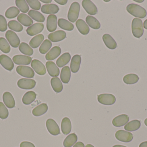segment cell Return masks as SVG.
<instances>
[{
  "mask_svg": "<svg viewBox=\"0 0 147 147\" xmlns=\"http://www.w3.org/2000/svg\"><path fill=\"white\" fill-rule=\"evenodd\" d=\"M85 147H95L94 146H92V145H91V144H87V145H86Z\"/></svg>",
  "mask_w": 147,
  "mask_h": 147,
  "instance_id": "cell-55",
  "label": "cell"
},
{
  "mask_svg": "<svg viewBox=\"0 0 147 147\" xmlns=\"http://www.w3.org/2000/svg\"><path fill=\"white\" fill-rule=\"evenodd\" d=\"M45 39L44 35L39 34L34 37L29 42V45L31 47L36 48L38 47Z\"/></svg>",
  "mask_w": 147,
  "mask_h": 147,
  "instance_id": "cell-34",
  "label": "cell"
},
{
  "mask_svg": "<svg viewBox=\"0 0 147 147\" xmlns=\"http://www.w3.org/2000/svg\"><path fill=\"white\" fill-rule=\"evenodd\" d=\"M28 15L33 20L38 22H43L45 21V17L42 14L36 10L31 9L29 10Z\"/></svg>",
  "mask_w": 147,
  "mask_h": 147,
  "instance_id": "cell-37",
  "label": "cell"
},
{
  "mask_svg": "<svg viewBox=\"0 0 147 147\" xmlns=\"http://www.w3.org/2000/svg\"><path fill=\"white\" fill-rule=\"evenodd\" d=\"M40 1L44 3H48L51 2L52 1L51 0H45V1L44 0H41Z\"/></svg>",
  "mask_w": 147,
  "mask_h": 147,
  "instance_id": "cell-52",
  "label": "cell"
},
{
  "mask_svg": "<svg viewBox=\"0 0 147 147\" xmlns=\"http://www.w3.org/2000/svg\"><path fill=\"white\" fill-rule=\"evenodd\" d=\"M139 80L138 76L135 74H129L124 76L123 81L127 85H132L136 83Z\"/></svg>",
  "mask_w": 147,
  "mask_h": 147,
  "instance_id": "cell-38",
  "label": "cell"
},
{
  "mask_svg": "<svg viewBox=\"0 0 147 147\" xmlns=\"http://www.w3.org/2000/svg\"><path fill=\"white\" fill-rule=\"evenodd\" d=\"M144 123H145V125H146V126H147V118L145 120V122H144Z\"/></svg>",
  "mask_w": 147,
  "mask_h": 147,
  "instance_id": "cell-56",
  "label": "cell"
},
{
  "mask_svg": "<svg viewBox=\"0 0 147 147\" xmlns=\"http://www.w3.org/2000/svg\"><path fill=\"white\" fill-rule=\"evenodd\" d=\"M76 26L80 33L83 35H86L89 33L90 28L84 20L78 19L76 22Z\"/></svg>",
  "mask_w": 147,
  "mask_h": 147,
  "instance_id": "cell-23",
  "label": "cell"
},
{
  "mask_svg": "<svg viewBox=\"0 0 147 147\" xmlns=\"http://www.w3.org/2000/svg\"><path fill=\"white\" fill-rule=\"evenodd\" d=\"M9 115V112L3 103L0 102V118L4 120L7 119Z\"/></svg>",
  "mask_w": 147,
  "mask_h": 147,
  "instance_id": "cell-45",
  "label": "cell"
},
{
  "mask_svg": "<svg viewBox=\"0 0 147 147\" xmlns=\"http://www.w3.org/2000/svg\"><path fill=\"white\" fill-rule=\"evenodd\" d=\"M57 18L55 15L51 14L48 16L47 20V28L49 32L55 31L57 28Z\"/></svg>",
  "mask_w": 147,
  "mask_h": 147,
  "instance_id": "cell-15",
  "label": "cell"
},
{
  "mask_svg": "<svg viewBox=\"0 0 147 147\" xmlns=\"http://www.w3.org/2000/svg\"><path fill=\"white\" fill-rule=\"evenodd\" d=\"M44 25L42 23H36L28 27L26 29L27 33L30 36H34L41 33L44 28Z\"/></svg>",
  "mask_w": 147,
  "mask_h": 147,
  "instance_id": "cell-14",
  "label": "cell"
},
{
  "mask_svg": "<svg viewBox=\"0 0 147 147\" xmlns=\"http://www.w3.org/2000/svg\"><path fill=\"white\" fill-rule=\"evenodd\" d=\"M26 2L28 3L30 7L32 9L35 10H39L41 7V3L38 0H32V1H28L27 0Z\"/></svg>",
  "mask_w": 147,
  "mask_h": 147,
  "instance_id": "cell-46",
  "label": "cell"
},
{
  "mask_svg": "<svg viewBox=\"0 0 147 147\" xmlns=\"http://www.w3.org/2000/svg\"><path fill=\"white\" fill-rule=\"evenodd\" d=\"M81 58L80 55L76 54L74 55L71 62L70 68L71 72L76 73L78 71L81 64Z\"/></svg>",
  "mask_w": 147,
  "mask_h": 147,
  "instance_id": "cell-20",
  "label": "cell"
},
{
  "mask_svg": "<svg viewBox=\"0 0 147 147\" xmlns=\"http://www.w3.org/2000/svg\"><path fill=\"white\" fill-rule=\"evenodd\" d=\"M52 47L51 41L46 39L44 41L39 48V51L42 54H45L49 51Z\"/></svg>",
  "mask_w": 147,
  "mask_h": 147,
  "instance_id": "cell-44",
  "label": "cell"
},
{
  "mask_svg": "<svg viewBox=\"0 0 147 147\" xmlns=\"http://www.w3.org/2000/svg\"><path fill=\"white\" fill-rule=\"evenodd\" d=\"M86 21L89 26L94 29H99L101 26L100 22L95 17L91 16H87Z\"/></svg>",
  "mask_w": 147,
  "mask_h": 147,
  "instance_id": "cell-35",
  "label": "cell"
},
{
  "mask_svg": "<svg viewBox=\"0 0 147 147\" xmlns=\"http://www.w3.org/2000/svg\"><path fill=\"white\" fill-rule=\"evenodd\" d=\"M98 101L101 104L105 105H111L116 102V98L111 94H102L98 95Z\"/></svg>",
  "mask_w": 147,
  "mask_h": 147,
  "instance_id": "cell-4",
  "label": "cell"
},
{
  "mask_svg": "<svg viewBox=\"0 0 147 147\" xmlns=\"http://www.w3.org/2000/svg\"><path fill=\"white\" fill-rule=\"evenodd\" d=\"M9 29L16 32H20L23 30L22 25L16 20H11L8 23Z\"/></svg>",
  "mask_w": 147,
  "mask_h": 147,
  "instance_id": "cell-41",
  "label": "cell"
},
{
  "mask_svg": "<svg viewBox=\"0 0 147 147\" xmlns=\"http://www.w3.org/2000/svg\"><path fill=\"white\" fill-rule=\"evenodd\" d=\"M129 120V117L127 115H120L113 119L112 121V124L113 126L117 127H122L127 124Z\"/></svg>",
  "mask_w": 147,
  "mask_h": 147,
  "instance_id": "cell-16",
  "label": "cell"
},
{
  "mask_svg": "<svg viewBox=\"0 0 147 147\" xmlns=\"http://www.w3.org/2000/svg\"><path fill=\"white\" fill-rule=\"evenodd\" d=\"M5 37L12 47L16 48L19 47L20 40L15 33L12 30H8L5 34Z\"/></svg>",
  "mask_w": 147,
  "mask_h": 147,
  "instance_id": "cell-5",
  "label": "cell"
},
{
  "mask_svg": "<svg viewBox=\"0 0 147 147\" xmlns=\"http://www.w3.org/2000/svg\"><path fill=\"white\" fill-rule=\"evenodd\" d=\"M139 147H147V141L141 143Z\"/></svg>",
  "mask_w": 147,
  "mask_h": 147,
  "instance_id": "cell-51",
  "label": "cell"
},
{
  "mask_svg": "<svg viewBox=\"0 0 147 147\" xmlns=\"http://www.w3.org/2000/svg\"><path fill=\"white\" fill-rule=\"evenodd\" d=\"M46 127L48 132L52 135L56 136L60 133L59 127L53 119H49L47 121Z\"/></svg>",
  "mask_w": 147,
  "mask_h": 147,
  "instance_id": "cell-9",
  "label": "cell"
},
{
  "mask_svg": "<svg viewBox=\"0 0 147 147\" xmlns=\"http://www.w3.org/2000/svg\"><path fill=\"white\" fill-rule=\"evenodd\" d=\"M20 10L16 7H10L6 10L5 15L7 18L13 19L16 17L20 14Z\"/></svg>",
  "mask_w": 147,
  "mask_h": 147,
  "instance_id": "cell-40",
  "label": "cell"
},
{
  "mask_svg": "<svg viewBox=\"0 0 147 147\" xmlns=\"http://www.w3.org/2000/svg\"><path fill=\"white\" fill-rule=\"evenodd\" d=\"M61 49L59 46L53 47L45 56V58L47 60H53L57 58L61 54Z\"/></svg>",
  "mask_w": 147,
  "mask_h": 147,
  "instance_id": "cell-24",
  "label": "cell"
},
{
  "mask_svg": "<svg viewBox=\"0 0 147 147\" xmlns=\"http://www.w3.org/2000/svg\"><path fill=\"white\" fill-rule=\"evenodd\" d=\"M55 1L60 5H65L67 3V0H55Z\"/></svg>",
  "mask_w": 147,
  "mask_h": 147,
  "instance_id": "cell-49",
  "label": "cell"
},
{
  "mask_svg": "<svg viewBox=\"0 0 147 147\" xmlns=\"http://www.w3.org/2000/svg\"><path fill=\"white\" fill-rule=\"evenodd\" d=\"M17 85L20 89H31L35 87L36 82L35 80L32 79H21L18 80Z\"/></svg>",
  "mask_w": 147,
  "mask_h": 147,
  "instance_id": "cell-8",
  "label": "cell"
},
{
  "mask_svg": "<svg viewBox=\"0 0 147 147\" xmlns=\"http://www.w3.org/2000/svg\"><path fill=\"white\" fill-rule=\"evenodd\" d=\"M112 147H127L125 146H122V145H115V146H113Z\"/></svg>",
  "mask_w": 147,
  "mask_h": 147,
  "instance_id": "cell-54",
  "label": "cell"
},
{
  "mask_svg": "<svg viewBox=\"0 0 147 147\" xmlns=\"http://www.w3.org/2000/svg\"><path fill=\"white\" fill-rule=\"evenodd\" d=\"M115 137L117 140L119 141L127 143L133 140L134 136L130 132L123 130H120L116 133Z\"/></svg>",
  "mask_w": 147,
  "mask_h": 147,
  "instance_id": "cell-6",
  "label": "cell"
},
{
  "mask_svg": "<svg viewBox=\"0 0 147 147\" xmlns=\"http://www.w3.org/2000/svg\"><path fill=\"white\" fill-rule=\"evenodd\" d=\"M127 10L129 14L135 17L145 18L147 16V11L144 8L135 3H130L127 7Z\"/></svg>",
  "mask_w": 147,
  "mask_h": 147,
  "instance_id": "cell-1",
  "label": "cell"
},
{
  "mask_svg": "<svg viewBox=\"0 0 147 147\" xmlns=\"http://www.w3.org/2000/svg\"><path fill=\"white\" fill-rule=\"evenodd\" d=\"M143 27L145 29L147 30V19L144 21V23H143Z\"/></svg>",
  "mask_w": 147,
  "mask_h": 147,
  "instance_id": "cell-53",
  "label": "cell"
},
{
  "mask_svg": "<svg viewBox=\"0 0 147 147\" xmlns=\"http://www.w3.org/2000/svg\"><path fill=\"white\" fill-rule=\"evenodd\" d=\"M0 64L6 70L11 71L14 67V64L11 59L5 54L0 55Z\"/></svg>",
  "mask_w": 147,
  "mask_h": 147,
  "instance_id": "cell-12",
  "label": "cell"
},
{
  "mask_svg": "<svg viewBox=\"0 0 147 147\" xmlns=\"http://www.w3.org/2000/svg\"><path fill=\"white\" fill-rule=\"evenodd\" d=\"M82 5L87 14L91 15H94L98 13V9L96 5L90 0L82 1Z\"/></svg>",
  "mask_w": 147,
  "mask_h": 147,
  "instance_id": "cell-11",
  "label": "cell"
},
{
  "mask_svg": "<svg viewBox=\"0 0 147 147\" xmlns=\"http://www.w3.org/2000/svg\"><path fill=\"white\" fill-rule=\"evenodd\" d=\"M18 8L22 13H26L29 10V7L25 0H16L15 1Z\"/></svg>",
  "mask_w": 147,
  "mask_h": 147,
  "instance_id": "cell-43",
  "label": "cell"
},
{
  "mask_svg": "<svg viewBox=\"0 0 147 147\" xmlns=\"http://www.w3.org/2000/svg\"><path fill=\"white\" fill-rule=\"evenodd\" d=\"M78 137L75 133L69 135L65 139L63 142V146L65 147H71L77 142Z\"/></svg>",
  "mask_w": 147,
  "mask_h": 147,
  "instance_id": "cell-36",
  "label": "cell"
},
{
  "mask_svg": "<svg viewBox=\"0 0 147 147\" xmlns=\"http://www.w3.org/2000/svg\"><path fill=\"white\" fill-rule=\"evenodd\" d=\"M0 50L4 53H9L10 51V47L8 42L4 38H0Z\"/></svg>",
  "mask_w": 147,
  "mask_h": 147,
  "instance_id": "cell-42",
  "label": "cell"
},
{
  "mask_svg": "<svg viewBox=\"0 0 147 147\" xmlns=\"http://www.w3.org/2000/svg\"><path fill=\"white\" fill-rule=\"evenodd\" d=\"M46 66L49 75L52 77H58L59 75V70L57 65L53 61H47Z\"/></svg>",
  "mask_w": 147,
  "mask_h": 147,
  "instance_id": "cell-18",
  "label": "cell"
},
{
  "mask_svg": "<svg viewBox=\"0 0 147 147\" xmlns=\"http://www.w3.org/2000/svg\"><path fill=\"white\" fill-rule=\"evenodd\" d=\"M140 127V122L138 120H135L131 121L127 123L124 127V129L127 131L133 132L139 129Z\"/></svg>",
  "mask_w": 147,
  "mask_h": 147,
  "instance_id": "cell-32",
  "label": "cell"
},
{
  "mask_svg": "<svg viewBox=\"0 0 147 147\" xmlns=\"http://www.w3.org/2000/svg\"><path fill=\"white\" fill-rule=\"evenodd\" d=\"M62 133L65 135L69 134L71 130V124L70 120L68 117H65L61 123Z\"/></svg>",
  "mask_w": 147,
  "mask_h": 147,
  "instance_id": "cell-25",
  "label": "cell"
},
{
  "mask_svg": "<svg viewBox=\"0 0 147 147\" xmlns=\"http://www.w3.org/2000/svg\"><path fill=\"white\" fill-rule=\"evenodd\" d=\"M41 11L44 14H57L59 11V8L57 5L55 4H45L41 7Z\"/></svg>",
  "mask_w": 147,
  "mask_h": 147,
  "instance_id": "cell-22",
  "label": "cell"
},
{
  "mask_svg": "<svg viewBox=\"0 0 147 147\" xmlns=\"http://www.w3.org/2000/svg\"><path fill=\"white\" fill-rule=\"evenodd\" d=\"M20 51L25 55L31 56L33 54V50L27 43L22 42L19 46Z\"/></svg>",
  "mask_w": 147,
  "mask_h": 147,
  "instance_id": "cell-39",
  "label": "cell"
},
{
  "mask_svg": "<svg viewBox=\"0 0 147 147\" xmlns=\"http://www.w3.org/2000/svg\"><path fill=\"white\" fill-rule=\"evenodd\" d=\"M7 28V22L3 16L0 15V31L5 32Z\"/></svg>",
  "mask_w": 147,
  "mask_h": 147,
  "instance_id": "cell-47",
  "label": "cell"
},
{
  "mask_svg": "<svg viewBox=\"0 0 147 147\" xmlns=\"http://www.w3.org/2000/svg\"><path fill=\"white\" fill-rule=\"evenodd\" d=\"M70 69L69 66H64L62 68L60 74V78L62 82L65 84H68L71 78Z\"/></svg>",
  "mask_w": 147,
  "mask_h": 147,
  "instance_id": "cell-26",
  "label": "cell"
},
{
  "mask_svg": "<svg viewBox=\"0 0 147 147\" xmlns=\"http://www.w3.org/2000/svg\"><path fill=\"white\" fill-rule=\"evenodd\" d=\"M73 147H85L84 144L83 142H77Z\"/></svg>",
  "mask_w": 147,
  "mask_h": 147,
  "instance_id": "cell-50",
  "label": "cell"
},
{
  "mask_svg": "<svg viewBox=\"0 0 147 147\" xmlns=\"http://www.w3.org/2000/svg\"><path fill=\"white\" fill-rule=\"evenodd\" d=\"M66 37V33L63 30H59L50 33L48 35L49 40L53 42H58L64 39Z\"/></svg>",
  "mask_w": 147,
  "mask_h": 147,
  "instance_id": "cell-13",
  "label": "cell"
},
{
  "mask_svg": "<svg viewBox=\"0 0 147 147\" xmlns=\"http://www.w3.org/2000/svg\"><path fill=\"white\" fill-rule=\"evenodd\" d=\"M70 54L69 53H65L61 55L57 60V64L59 67H62L66 65L70 61Z\"/></svg>",
  "mask_w": 147,
  "mask_h": 147,
  "instance_id": "cell-29",
  "label": "cell"
},
{
  "mask_svg": "<svg viewBox=\"0 0 147 147\" xmlns=\"http://www.w3.org/2000/svg\"><path fill=\"white\" fill-rule=\"evenodd\" d=\"M13 60L16 64L28 65L31 63L32 58L26 55H16L13 57Z\"/></svg>",
  "mask_w": 147,
  "mask_h": 147,
  "instance_id": "cell-17",
  "label": "cell"
},
{
  "mask_svg": "<svg viewBox=\"0 0 147 147\" xmlns=\"http://www.w3.org/2000/svg\"><path fill=\"white\" fill-rule=\"evenodd\" d=\"M20 147H35L33 143L28 142H23L20 145Z\"/></svg>",
  "mask_w": 147,
  "mask_h": 147,
  "instance_id": "cell-48",
  "label": "cell"
},
{
  "mask_svg": "<svg viewBox=\"0 0 147 147\" xmlns=\"http://www.w3.org/2000/svg\"><path fill=\"white\" fill-rule=\"evenodd\" d=\"M132 31L133 35L136 38H140L144 33L143 23L141 19L135 18L132 22Z\"/></svg>",
  "mask_w": 147,
  "mask_h": 147,
  "instance_id": "cell-2",
  "label": "cell"
},
{
  "mask_svg": "<svg viewBox=\"0 0 147 147\" xmlns=\"http://www.w3.org/2000/svg\"><path fill=\"white\" fill-rule=\"evenodd\" d=\"M48 110V106L46 104L43 103L40 104L33 109L32 111L34 116L39 117L45 114Z\"/></svg>",
  "mask_w": 147,
  "mask_h": 147,
  "instance_id": "cell-27",
  "label": "cell"
},
{
  "mask_svg": "<svg viewBox=\"0 0 147 147\" xmlns=\"http://www.w3.org/2000/svg\"><path fill=\"white\" fill-rule=\"evenodd\" d=\"M31 66L34 71L40 76L46 73V69L43 63L38 60L34 59L32 61Z\"/></svg>",
  "mask_w": 147,
  "mask_h": 147,
  "instance_id": "cell-10",
  "label": "cell"
},
{
  "mask_svg": "<svg viewBox=\"0 0 147 147\" xmlns=\"http://www.w3.org/2000/svg\"><path fill=\"white\" fill-rule=\"evenodd\" d=\"M17 20L25 26H30L33 23L32 20L29 16L23 13L18 16Z\"/></svg>",
  "mask_w": 147,
  "mask_h": 147,
  "instance_id": "cell-31",
  "label": "cell"
},
{
  "mask_svg": "<svg viewBox=\"0 0 147 147\" xmlns=\"http://www.w3.org/2000/svg\"><path fill=\"white\" fill-rule=\"evenodd\" d=\"M58 24L59 27L67 31H72L74 28V26L72 23L62 18L59 19Z\"/></svg>",
  "mask_w": 147,
  "mask_h": 147,
  "instance_id": "cell-33",
  "label": "cell"
},
{
  "mask_svg": "<svg viewBox=\"0 0 147 147\" xmlns=\"http://www.w3.org/2000/svg\"><path fill=\"white\" fill-rule=\"evenodd\" d=\"M17 73L24 77L32 78L34 76V72L32 68L25 66H19L16 68Z\"/></svg>",
  "mask_w": 147,
  "mask_h": 147,
  "instance_id": "cell-7",
  "label": "cell"
},
{
  "mask_svg": "<svg viewBox=\"0 0 147 147\" xmlns=\"http://www.w3.org/2000/svg\"><path fill=\"white\" fill-rule=\"evenodd\" d=\"M80 10V5L77 2L72 3L70 7L68 14V20L72 22H74L78 18Z\"/></svg>",
  "mask_w": 147,
  "mask_h": 147,
  "instance_id": "cell-3",
  "label": "cell"
},
{
  "mask_svg": "<svg viewBox=\"0 0 147 147\" xmlns=\"http://www.w3.org/2000/svg\"><path fill=\"white\" fill-rule=\"evenodd\" d=\"M51 83L53 89L56 93H60L63 91V84L60 79L58 77L53 78L51 79Z\"/></svg>",
  "mask_w": 147,
  "mask_h": 147,
  "instance_id": "cell-28",
  "label": "cell"
},
{
  "mask_svg": "<svg viewBox=\"0 0 147 147\" xmlns=\"http://www.w3.org/2000/svg\"><path fill=\"white\" fill-rule=\"evenodd\" d=\"M3 100L4 104L9 108L12 109L15 106V102L10 92L6 91L3 95Z\"/></svg>",
  "mask_w": 147,
  "mask_h": 147,
  "instance_id": "cell-19",
  "label": "cell"
},
{
  "mask_svg": "<svg viewBox=\"0 0 147 147\" xmlns=\"http://www.w3.org/2000/svg\"><path fill=\"white\" fill-rule=\"evenodd\" d=\"M102 39L105 45L109 49L113 50L115 49L117 47V44L111 35L108 34H105L103 35Z\"/></svg>",
  "mask_w": 147,
  "mask_h": 147,
  "instance_id": "cell-21",
  "label": "cell"
},
{
  "mask_svg": "<svg viewBox=\"0 0 147 147\" xmlns=\"http://www.w3.org/2000/svg\"><path fill=\"white\" fill-rule=\"evenodd\" d=\"M36 98V94L34 91H28L22 98V103L25 105H29L32 103Z\"/></svg>",
  "mask_w": 147,
  "mask_h": 147,
  "instance_id": "cell-30",
  "label": "cell"
}]
</instances>
